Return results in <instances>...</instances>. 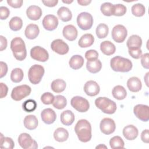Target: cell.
Wrapping results in <instances>:
<instances>
[{
  "label": "cell",
  "instance_id": "obj_26",
  "mask_svg": "<svg viewBox=\"0 0 149 149\" xmlns=\"http://www.w3.org/2000/svg\"><path fill=\"white\" fill-rule=\"evenodd\" d=\"M23 123L24 126L26 129L32 130L37 128L38 124V121L35 115H29L24 118Z\"/></svg>",
  "mask_w": 149,
  "mask_h": 149
},
{
  "label": "cell",
  "instance_id": "obj_12",
  "mask_svg": "<svg viewBox=\"0 0 149 149\" xmlns=\"http://www.w3.org/2000/svg\"><path fill=\"white\" fill-rule=\"evenodd\" d=\"M133 112L135 116L143 122H147L149 120V107L143 104H137L133 108Z\"/></svg>",
  "mask_w": 149,
  "mask_h": 149
},
{
  "label": "cell",
  "instance_id": "obj_36",
  "mask_svg": "<svg viewBox=\"0 0 149 149\" xmlns=\"http://www.w3.org/2000/svg\"><path fill=\"white\" fill-rule=\"evenodd\" d=\"M24 76L23 71L22 69L16 68L13 69L10 73V79L13 83H19L20 82Z\"/></svg>",
  "mask_w": 149,
  "mask_h": 149
},
{
  "label": "cell",
  "instance_id": "obj_16",
  "mask_svg": "<svg viewBox=\"0 0 149 149\" xmlns=\"http://www.w3.org/2000/svg\"><path fill=\"white\" fill-rule=\"evenodd\" d=\"M84 91L87 95L94 97L99 94L100 87L96 81L94 80H89L84 84Z\"/></svg>",
  "mask_w": 149,
  "mask_h": 149
},
{
  "label": "cell",
  "instance_id": "obj_51",
  "mask_svg": "<svg viewBox=\"0 0 149 149\" xmlns=\"http://www.w3.org/2000/svg\"><path fill=\"white\" fill-rule=\"evenodd\" d=\"M0 87H1L0 97H1V98H3L7 95L8 91V87L5 84H4L3 83H0Z\"/></svg>",
  "mask_w": 149,
  "mask_h": 149
},
{
  "label": "cell",
  "instance_id": "obj_30",
  "mask_svg": "<svg viewBox=\"0 0 149 149\" xmlns=\"http://www.w3.org/2000/svg\"><path fill=\"white\" fill-rule=\"evenodd\" d=\"M55 140L58 142H63L69 137V133L66 129L63 127L57 128L54 133Z\"/></svg>",
  "mask_w": 149,
  "mask_h": 149
},
{
  "label": "cell",
  "instance_id": "obj_34",
  "mask_svg": "<svg viewBox=\"0 0 149 149\" xmlns=\"http://www.w3.org/2000/svg\"><path fill=\"white\" fill-rule=\"evenodd\" d=\"M9 28L14 31H19L23 26V21L19 17H13L9 22Z\"/></svg>",
  "mask_w": 149,
  "mask_h": 149
},
{
  "label": "cell",
  "instance_id": "obj_44",
  "mask_svg": "<svg viewBox=\"0 0 149 149\" xmlns=\"http://www.w3.org/2000/svg\"><path fill=\"white\" fill-rule=\"evenodd\" d=\"M55 96L49 92H46L41 96V101L44 104L49 105L53 103Z\"/></svg>",
  "mask_w": 149,
  "mask_h": 149
},
{
  "label": "cell",
  "instance_id": "obj_48",
  "mask_svg": "<svg viewBox=\"0 0 149 149\" xmlns=\"http://www.w3.org/2000/svg\"><path fill=\"white\" fill-rule=\"evenodd\" d=\"M149 54L146 53L141 55V63L143 68L145 69H149Z\"/></svg>",
  "mask_w": 149,
  "mask_h": 149
},
{
  "label": "cell",
  "instance_id": "obj_22",
  "mask_svg": "<svg viewBox=\"0 0 149 149\" xmlns=\"http://www.w3.org/2000/svg\"><path fill=\"white\" fill-rule=\"evenodd\" d=\"M127 87L132 92H138L141 89V81L137 77H132L129 78L127 81Z\"/></svg>",
  "mask_w": 149,
  "mask_h": 149
},
{
  "label": "cell",
  "instance_id": "obj_13",
  "mask_svg": "<svg viewBox=\"0 0 149 149\" xmlns=\"http://www.w3.org/2000/svg\"><path fill=\"white\" fill-rule=\"evenodd\" d=\"M100 128L102 133L109 135L115 132L116 125L112 119L105 118L101 120L100 124Z\"/></svg>",
  "mask_w": 149,
  "mask_h": 149
},
{
  "label": "cell",
  "instance_id": "obj_40",
  "mask_svg": "<svg viewBox=\"0 0 149 149\" xmlns=\"http://www.w3.org/2000/svg\"><path fill=\"white\" fill-rule=\"evenodd\" d=\"M109 145L111 148H123L125 143L123 139L118 136H115L112 137L109 140Z\"/></svg>",
  "mask_w": 149,
  "mask_h": 149
},
{
  "label": "cell",
  "instance_id": "obj_5",
  "mask_svg": "<svg viewBox=\"0 0 149 149\" xmlns=\"http://www.w3.org/2000/svg\"><path fill=\"white\" fill-rule=\"evenodd\" d=\"M45 70L40 65H34L31 66L28 71V77L29 81L33 84H38L44 74Z\"/></svg>",
  "mask_w": 149,
  "mask_h": 149
},
{
  "label": "cell",
  "instance_id": "obj_25",
  "mask_svg": "<svg viewBox=\"0 0 149 149\" xmlns=\"http://www.w3.org/2000/svg\"><path fill=\"white\" fill-rule=\"evenodd\" d=\"M142 45V40L138 35H132L127 40L126 45L128 49L140 48Z\"/></svg>",
  "mask_w": 149,
  "mask_h": 149
},
{
  "label": "cell",
  "instance_id": "obj_50",
  "mask_svg": "<svg viewBox=\"0 0 149 149\" xmlns=\"http://www.w3.org/2000/svg\"><path fill=\"white\" fill-rule=\"evenodd\" d=\"M0 67H1V74L0 77L2 78L5 76L8 72V66L5 62L1 61L0 62Z\"/></svg>",
  "mask_w": 149,
  "mask_h": 149
},
{
  "label": "cell",
  "instance_id": "obj_56",
  "mask_svg": "<svg viewBox=\"0 0 149 149\" xmlns=\"http://www.w3.org/2000/svg\"><path fill=\"white\" fill-rule=\"evenodd\" d=\"M148 74H149V73L148 72H147V73H146V76L144 77V80H145V82H146V85H147V86H148V81H147V80H148Z\"/></svg>",
  "mask_w": 149,
  "mask_h": 149
},
{
  "label": "cell",
  "instance_id": "obj_42",
  "mask_svg": "<svg viewBox=\"0 0 149 149\" xmlns=\"http://www.w3.org/2000/svg\"><path fill=\"white\" fill-rule=\"evenodd\" d=\"M127 10L126 7L120 3L113 5V13L112 15L116 16H123Z\"/></svg>",
  "mask_w": 149,
  "mask_h": 149
},
{
  "label": "cell",
  "instance_id": "obj_57",
  "mask_svg": "<svg viewBox=\"0 0 149 149\" xmlns=\"http://www.w3.org/2000/svg\"><path fill=\"white\" fill-rule=\"evenodd\" d=\"M73 2V1H72V0H71V1H70V0H69V1H64V0H62V2H63V3H68V4H70V3H72Z\"/></svg>",
  "mask_w": 149,
  "mask_h": 149
},
{
  "label": "cell",
  "instance_id": "obj_8",
  "mask_svg": "<svg viewBox=\"0 0 149 149\" xmlns=\"http://www.w3.org/2000/svg\"><path fill=\"white\" fill-rule=\"evenodd\" d=\"M72 107L80 112H86L90 108L88 100L80 96L73 97L70 100Z\"/></svg>",
  "mask_w": 149,
  "mask_h": 149
},
{
  "label": "cell",
  "instance_id": "obj_55",
  "mask_svg": "<svg viewBox=\"0 0 149 149\" xmlns=\"http://www.w3.org/2000/svg\"><path fill=\"white\" fill-rule=\"evenodd\" d=\"M91 2V0H77V3L81 6H87Z\"/></svg>",
  "mask_w": 149,
  "mask_h": 149
},
{
  "label": "cell",
  "instance_id": "obj_58",
  "mask_svg": "<svg viewBox=\"0 0 149 149\" xmlns=\"http://www.w3.org/2000/svg\"><path fill=\"white\" fill-rule=\"evenodd\" d=\"M107 148V147L105 146L102 145V144H100V145H99L98 146H97V147H96V148Z\"/></svg>",
  "mask_w": 149,
  "mask_h": 149
},
{
  "label": "cell",
  "instance_id": "obj_23",
  "mask_svg": "<svg viewBox=\"0 0 149 149\" xmlns=\"http://www.w3.org/2000/svg\"><path fill=\"white\" fill-rule=\"evenodd\" d=\"M100 49L105 55H111L115 52V45L110 41H102L100 44Z\"/></svg>",
  "mask_w": 149,
  "mask_h": 149
},
{
  "label": "cell",
  "instance_id": "obj_9",
  "mask_svg": "<svg viewBox=\"0 0 149 149\" xmlns=\"http://www.w3.org/2000/svg\"><path fill=\"white\" fill-rule=\"evenodd\" d=\"M18 143L23 149H36L38 148L37 142L31 136L26 133H21L18 137Z\"/></svg>",
  "mask_w": 149,
  "mask_h": 149
},
{
  "label": "cell",
  "instance_id": "obj_3",
  "mask_svg": "<svg viewBox=\"0 0 149 149\" xmlns=\"http://www.w3.org/2000/svg\"><path fill=\"white\" fill-rule=\"evenodd\" d=\"M110 65L113 71L119 72H128L133 66L132 62L130 59L120 56L112 58L110 61Z\"/></svg>",
  "mask_w": 149,
  "mask_h": 149
},
{
  "label": "cell",
  "instance_id": "obj_33",
  "mask_svg": "<svg viewBox=\"0 0 149 149\" xmlns=\"http://www.w3.org/2000/svg\"><path fill=\"white\" fill-rule=\"evenodd\" d=\"M112 94L113 97L118 100H122L125 99L127 95L126 89L120 85L115 86L112 89Z\"/></svg>",
  "mask_w": 149,
  "mask_h": 149
},
{
  "label": "cell",
  "instance_id": "obj_15",
  "mask_svg": "<svg viewBox=\"0 0 149 149\" xmlns=\"http://www.w3.org/2000/svg\"><path fill=\"white\" fill-rule=\"evenodd\" d=\"M42 24L45 30L53 31L58 25V19L54 15H47L44 17Z\"/></svg>",
  "mask_w": 149,
  "mask_h": 149
},
{
  "label": "cell",
  "instance_id": "obj_17",
  "mask_svg": "<svg viewBox=\"0 0 149 149\" xmlns=\"http://www.w3.org/2000/svg\"><path fill=\"white\" fill-rule=\"evenodd\" d=\"M41 117L42 120L47 125L53 123L56 118L55 112L51 108H46L41 112Z\"/></svg>",
  "mask_w": 149,
  "mask_h": 149
},
{
  "label": "cell",
  "instance_id": "obj_38",
  "mask_svg": "<svg viewBox=\"0 0 149 149\" xmlns=\"http://www.w3.org/2000/svg\"><path fill=\"white\" fill-rule=\"evenodd\" d=\"M108 32L109 28L108 26L104 23H101L98 24L95 30L96 35L100 39L105 38L108 36Z\"/></svg>",
  "mask_w": 149,
  "mask_h": 149
},
{
  "label": "cell",
  "instance_id": "obj_53",
  "mask_svg": "<svg viewBox=\"0 0 149 149\" xmlns=\"http://www.w3.org/2000/svg\"><path fill=\"white\" fill-rule=\"evenodd\" d=\"M0 43H1V46H0V51H2L4 49H5L7 47V40L5 37H4L3 36H0Z\"/></svg>",
  "mask_w": 149,
  "mask_h": 149
},
{
  "label": "cell",
  "instance_id": "obj_18",
  "mask_svg": "<svg viewBox=\"0 0 149 149\" xmlns=\"http://www.w3.org/2000/svg\"><path fill=\"white\" fill-rule=\"evenodd\" d=\"M63 37L70 41H73L77 37V30L72 24H68L65 26L62 31Z\"/></svg>",
  "mask_w": 149,
  "mask_h": 149
},
{
  "label": "cell",
  "instance_id": "obj_32",
  "mask_svg": "<svg viewBox=\"0 0 149 149\" xmlns=\"http://www.w3.org/2000/svg\"><path fill=\"white\" fill-rule=\"evenodd\" d=\"M66 82L63 80L60 79L53 80L51 84L52 90L56 93H60L63 91L66 88Z\"/></svg>",
  "mask_w": 149,
  "mask_h": 149
},
{
  "label": "cell",
  "instance_id": "obj_11",
  "mask_svg": "<svg viewBox=\"0 0 149 149\" xmlns=\"http://www.w3.org/2000/svg\"><path fill=\"white\" fill-rule=\"evenodd\" d=\"M31 58L39 62H46L49 58V54L47 51L40 46H35L30 50Z\"/></svg>",
  "mask_w": 149,
  "mask_h": 149
},
{
  "label": "cell",
  "instance_id": "obj_35",
  "mask_svg": "<svg viewBox=\"0 0 149 149\" xmlns=\"http://www.w3.org/2000/svg\"><path fill=\"white\" fill-rule=\"evenodd\" d=\"M67 105L66 98L61 95H57L55 97L52 105L54 108L58 109H63Z\"/></svg>",
  "mask_w": 149,
  "mask_h": 149
},
{
  "label": "cell",
  "instance_id": "obj_14",
  "mask_svg": "<svg viewBox=\"0 0 149 149\" xmlns=\"http://www.w3.org/2000/svg\"><path fill=\"white\" fill-rule=\"evenodd\" d=\"M51 48L53 51L59 55H65L69 50L68 45L62 39L54 40L51 44Z\"/></svg>",
  "mask_w": 149,
  "mask_h": 149
},
{
  "label": "cell",
  "instance_id": "obj_31",
  "mask_svg": "<svg viewBox=\"0 0 149 149\" xmlns=\"http://www.w3.org/2000/svg\"><path fill=\"white\" fill-rule=\"evenodd\" d=\"M57 15L59 18L64 22L70 21L72 18V14L69 8L62 6L57 11Z\"/></svg>",
  "mask_w": 149,
  "mask_h": 149
},
{
  "label": "cell",
  "instance_id": "obj_2",
  "mask_svg": "<svg viewBox=\"0 0 149 149\" xmlns=\"http://www.w3.org/2000/svg\"><path fill=\"white\" fill-rule=\"evenodd\" d=\"M10 49L14 57L18 61H23L27 56L25 43L20 37H15L10 42Z\"/></svg>",
  "mask_w": 149,
  "mask_h": 149
},
{
  "label": "cell",
  "instance_id": "obj_41",
  "mask_svg": "<svg viewBox=\"0 0 149 149\" xmlns=\"http://www.w3.org/2000/svg\"><path fill=\"white\" fill-rule=\"evenodd\" d=\"M22 107L24 111L27 112H31L36 109L37 102L34 100L29 99L23 103Z\"/></svg>",
  "mask_w": 149,
  "mask_h": 149
},
{
  "label": "cell",
  "instance_id": "obj_24",
  "mask_svg": "<svg viewBox=\"0 0 149 149\" xmlns=\"http://www.w3.org/2000/svg\"><path fill=\"white\" fill-rule=\"evenodd\" d=\"M61 122L62 123L66 126L71 125L74 121V115L70 110H65L61 114Z\"/></svg>",
  "mask_w": 149,
  "mask_h": 149
},
{
  "label": "cell",
  "instance_id": "obj_39",
  "mask_svg": "<svg viewBox=\"0 0 149 149\" xmlns=\"http://www.w3.org/2000/svg\"><path fill=\"white\" fill-rule=\"evenodd\" d=\"M132 14L136 17L143 16L146 12V8L141 3L134 4L131 8Z\"/></svg>",
  "mask_w": 149,
  "mask_h": 149
},
{
  "label": "cell",
  "instance_id": "obj_28",
  "mask_svg": "<svg viewBox=\"0 0 149 149\" xmlns=\"http://www.w3.org/2000/svg\"><path fill=\"white\" fill-rule=\"evenodd\" d=\"M84 62V58L81 55H74L70 58L69 61V65L72 69L77 70L83 66Z\"/></svg>",
  "mask_w": 149,
  "mask_h": 149
},
{
  "label": "cell",
  "instance_id": "obj_49",
  "mask_svg": "<svg viewBox=\"0 0 149 149\" xmlns=\"http://www.w3.org/2000/svg\"><path fill=\"white\" fill-rule=\"evenodd\" d=\"M22 0H7V3L13 8H19L23 5Z\"/></svg>",
  "mask_w": 149,
  "mask_h": 149
},
{
  "label": "cell",
  "instance_id": "obj_47",
  "mask_svg": "<svg viewBox=\"0 0 149 149\" xmlns=\"http://www.w3.org/2000/svg\"><path fill=\"white\" fill-rule=\"evenodd\" d=\"M10 15L9 9L6 6L0 7V17L1 20L6 19Z\"/></svg>",
  "mask_w": 149,
  "mask_h": 149
},
{
  "label": "cell",
  "instance_id": "obj_7",
  "mask_svg": "<svg viewBox=\"0 0 149 149\" xmlns=\"http://www.w3.org/2000/svg\"><path fill=\"white\" fill-rule=\"evenodd\" d=\"M77 24L79 28L83 30L90 29L93 24L92 15L86 12L80 13L77 17Z\"/></svg>",
  "mask_w": 149,
  "mask_h": 149
},
{
  "label": "cell",
  "instance_id": "obj_10",
  "mask_svg": "<svg viewBox=\"0 0 149 149\" xmlns=\"http://www.w3.org/2000/svg\"><path fill=\"white\" fill-rule=\"evenodd\" d=\"M127 35L126 27L122 24H117L113 27L111 32L112 39L118 43L123 42Z\"/></svg>",
  "mask_w": 149,
  "mask_h": 149
},
{
  "label": "cell",
  "instance_id": "obj_46",
  "mask_svg": "<svg viewBox=\"0 0 149 149\" xmlns=\"http://www.w3.org/2000/svg\"><path fill=\"white\" fill-rule=\"evenodd\" d=\"M129 55L134 59H139L142 55V51L140 48L128 49Z\"/></svg>",
  "mask_w": 149,
  "mask_h": 149
},
{
  "label": "cell",
  "instance_id": "obj_27",
  "mask_svg": "<svg viewBox=\"0 0 149 149\" xmlns=\"http://www.w3.org/2000/svg\"><path fill=\"white\" fill-rule=\"evenodd\" d=\"M94 42V36L90 33L83 35L78 41V45L81 48H87L91 46Z\"/></svg>",
  "mask_w": 149,
  "mask_h": 149
},
{
  "label": "cell",
  "instance_id": "obj_19",
  "mask_svg": "<svg viewBox=\"0 0 149 149\" xmlns=\"http://www.w3.org/2000/svg\"><path fill=\"white\" fill-rule=\"evenodd\" d=\"M139 134L137 128L133 125H129L126 126L123 129V135L128 140H133L137 138Z\"/></svg>",
  "mask_w": 149,
  "mask_h": 149
},
{
  "label": "cell",
  "instance_id": "obj_45",
  "mask_svg": "<svg viewBox=\"0 0 149 149\" xmlns=\"http://www.w3.org/2000/svg\"><path fill=\"white\" fill-rule=\"evenodd\" d=\"M85 57L87 61L97 59L98 57V53L95 49H90L85 53Z\"/></svg>",
  "mask_w": 149,
  "mask_h": 149
},
{
  "label": "cell",
  "instance_id": "obj_37",
  "mask_svg": "<svg viewBox=\"0 0 149 149\" xmlns=\"http://www.w3.org/2000/svg\"><path fill=\"white\" fill-rule=\"evenodd\" d=\"M15 147V143L12 139L9 137H4L2 133H1L0 139V147L2 148L12 149Z\"/></svg>",
  "mask_w": 149,
  "mask_h": 149
},
{
  "label": "cell",
  "instance_id": "obj_43",
  "mask_svg": "<svg viewBox=\"0 0 149 149\" xmlns=\"http://www.w3.org/2000/svg\"><path fill=\"white\" fill-rule=\"evenodd\" d=\"M113 5L110 2H105L101 6L100 9L102 14L107 16H110L112 15Z\"/></svg>",
  "mask_w": 149,
  "mask_h": 149
},
{
  "label": "cell",
  "instance_id": "obj_6",
  "mask_svg": "<svg viewBox=\"0 0 149 149\" xmlns=\"http://www.w3.org/2000/svg\"><path fill=\"white\" fill-rule=\"evenodd\" d=\"M31 91V87L28 85L18 86L13 88L11 93V98L15 101H20L29 95Z\"/></svg>",
  "mask_w": 149,
  "mask_h": 149
},
{
  "label": "cell",
  "instance_id": "obj_54",
  "mask_svg": "<svg viewBox=\"0 0 149 149\" xmlns=\"http://www.w3.org/2000/svg\"><path fill=\"white\" fill-rule=\"evenodd\" d=\"M42 2L48 7L55 6L58 3V0H49V1H42Z\"/></svg>",
  "mask_w": 149,
  "mask_h": 149
},
{
  "label": "cell",
  "instance_id": "obj_1",
  "mask_svg": "<svg viewBox=\"0 0 149 149\" xmlns=\"http://www.w3.org/2000/svg\"><path fill=\"white\" fill-rule=\"evenodd\" d=\"M74 131L79 140L81 142H88L91 139V126L86 119L78 120L74 126Z\"/></svg>",
  "mask_w": 149,
  "mask_h": 149
},
{
  "label": "cell",
  "instance_id": "obj_52",
  "mask_svg": "<svg viewBox=\"0 0 149 149\" xmlns=\"http://www.w3.org/2000/svg\"><path fill=\"white\" fill-rule=\"evenodd\" d=\"M141 139L146 143H149V131L148 129L144 130L141 133Z\"/></svg>",
  "mask_w": 149,
  "mask_h": 149
},
{
  "label": "cell",
  "instance_id": "obj_20",
  "mask_svg": "<svg viewBox=\"0 0 149 149\" xmlns=\"http://www.w3.org/2000/svg\"><path fill=\"white\" fill-rule=\"evenodd\" d=\"M42 9L37 5H31L26 10L27 17L31 20H37L42 16Z\"/></svg>",
  "mask_w": 149,
  "mask_h": 149
},
{
  "label": "cell",
  "instance_id": "obj_4",
  "mask_svg": "<svg viewBox=\"0 0 149 149\" xmlns=\"http://www.w3.org/2000/svg\"><path fill=\"white\" fill-rule=\"evenodd\" d=\"M95 105L102 112L107 114L114 113L117 108L116 103L107 97L97 98L95 100Z\"/></svg>",
  "mask_w": 149,
  "mask_h": 149
},
{
  "label": "cell",
  "instance_id": "obj_21",
  "mask_svg": "<svg viewBox=\"0 0 149 149\" xmlns=\"http://www.w3.org/2000/svg\"><path fill=\"white\" fill-rule=\"evenodd\" d=\"M40 33L38 26L36 24H29L27 26L24 34L26 38L30 40H33L37 37Z\"/></svg>",
  "mask_w": 149,
  "mask_h": 149
},
{
  "label": "cell",
  "instance_id": "obj_29",
  "mask_svg": "<svg viewBox=\"0 0 149 149\" xmlns=\"http://www.w3.org/2000/svg\"><path fill=\"white\" fill-rule=\"evenodd\" d=\"M102 68L101 62L97 59L91 61H87L86 63V68L88 71L91 73H97L100 71Z\"/></svg>",
  "mask_w": 149,
  "mask_h": 149
}]
</instances>
